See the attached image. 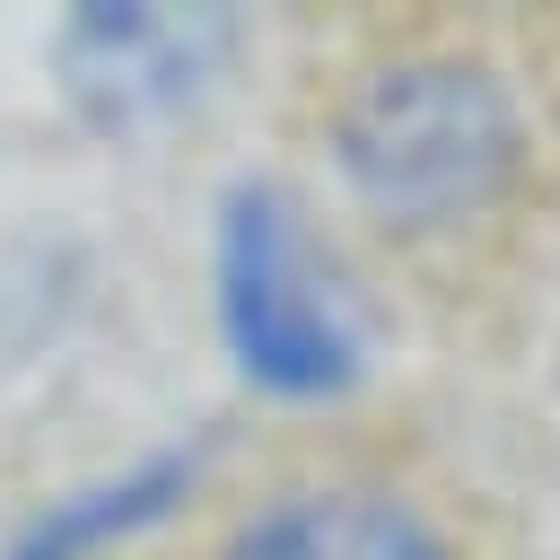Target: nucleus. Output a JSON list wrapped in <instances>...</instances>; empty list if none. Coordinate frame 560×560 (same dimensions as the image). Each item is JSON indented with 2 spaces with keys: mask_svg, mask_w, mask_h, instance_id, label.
Masks as SVG:
<instances>
[{
  "mask_svg": "<svg viewBox=\"0 0 560 560\" xmlns=\"http://www.w3.org/2000/svg\"><path fill=\"white\" fill-rule=\"evenodd\" d=\"M219 332L236 368L289 402H324L359 376V332L324 280V254L306 219L262 184H236L219 210Z\"/></svg>",
  "mask_w": 560,
  "mask_h": 560,
  "instance_id": "f03ea898",
  "label": "nucleus"
},
{
  "mask_svg": "<svg viewBox=\"0 0 560 560\" xmlns=\"http://www.w3.org/2000/svg\"><path fill=\"white\" fill-rule=\"evenodd\" d=\"M332 158L394 228H455L516 184L525 122L481 61L411 52L368 70L332 114Z\"/></svg>",
  "mask_w": 560,
  "mask_h": 560,
  "instance_id": "f257e3e1",
  "label": "nucleus"
},
{
  "mask_svg": "<svg viewBox=\"0 0 560 560\" xmlns=\"http://www.w3.org/2000/svg\"><path fill=\"white\" fill-rule=\"evenodd\" d=\"M219 560H446V542L376 490H298L245 516Z\"/></svg>",
  "mask_w": 560,
  "mask_h": 560,
  "instance_id": "20e7f679",
  "label": "nucleus"
},
{
  "mask_svg": "<svg viewBox=\"0 0 560 560\" xmlns=\"http://www.w3.org/2000/svg\"><path fill=\"white\" fill-rule=\"evenodd\" d=\"M219 44L228 26L192 9H88L70 18V88L105 122H140V114H166L219 61Z\"/></svg>",
  "mask_w": 560,
  "mask_h": 560,
  "instance_id": "7ed1b4c3",
  "label": "nucleus"
}]
</instances>
